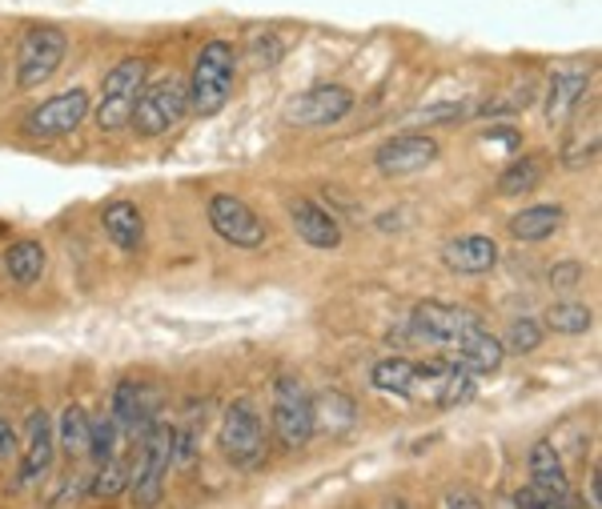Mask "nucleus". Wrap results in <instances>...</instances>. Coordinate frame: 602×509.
Here are the masks:
<instances>
[{
	"instance_id": "obj_30",
	"label": "nucleus",
	"mask_w": 602,
	"mask_h": 509,
	"mask_svg": "<svg viewBox=\"0 0 602 509\" xmlns=\"http://www.w3.org/2000/svg\"><path fill=\"white\" fill-rule=\"evenodd\" d=\"M594 157H599V128H591V133L575 128L567 149H562V165H567V169H579V165H591Z\"/></svg>"
},
{
	"instance_id": "obj_26",
	"label": "nucleus",
	"mask_w": 602,
	"mask_h": 509,
	"mask_svg": "<svg viewBox=\"0 0 602 509\" xmlns=\"http://www.w3.org/2000/svg\"><path fill=\"white\" fill-rule=\"evenodd\" d=\"M546 325H550V329H555V333H587V329H591L594 325V313L587 309V305H579V302H558V305H550V309H546V317H543Z\"/></svg>"
},
{
	"instance_id": "obj_16",
	"label": "nucleus",
	"mask_w": 602,
	"mask_h": 509,
	"mask_svg": "<svg viewBox=\"0 0 602 509\" xmlns=\"http://www.w3.org/2000/svg\"><path fill=\"white\" fill-rule=\"evenodd\" d=\"M454 365H462V370H470L478 377V373H494L502 365V358H506V349H502V341L494 333H487L482 325L478 329H470V333L454 346Z\"/></svg>"
},
{
	"instance_id": "obj_10",
	"label": "nucleus",
	"mask_w": 602,
	"mask_h": 509,
	"mask_svg": "<svg viewBox=\"0 0 602 509\" xmlns=\"http://www.w3.org/2000/svg\"><path fill=\"white\" fill-rule=\"evenodd\" d=\"M85 116H89V93L85 89H65V93L48 97L41 109L29 113L24 121V133L29 137H65L73 128L85 125Z\"/></svg>"
},
{
	"instance_id": "obj_7",
	"label": "nucleus",
	"mask_w": 602,
	"mask_h": 509,
	"mask_svg": "<svg viewBox=\"0 0 602 509\" xmlns=\"http://www.w3.org/2000/svg\"><path fill=\"white\" fill-rule=\"evenodd\" d=\"M221 450L233 465H257L266 457V429L254 401H233L221 417Z\"/></svg>"
},
{
	"instance_id": "obj_11",
	"label": "nucleus",
	"mask_w": 602,
	"mask_h": 509,
	"mask_svg": "<svg viewBox=\"0 0 602 509\" xmlns=\"http://www.w3.org/2000/svg\"><path fill=\"white\" fill-rule=\"evenodd\" d=\"M354 109V93L342 89V84H317L310 93H301L286 109V121H293L298 128H325L337 125L342 116Z\"/></svg>"
},
{
	"instance_id": "obj_28",
	"label": "nucleus",
	"mask_w": 602,
	"mask_h": 509,
	"mask_svg": "<svg viewBox=\"0 0 602 509\" xmlns=\"http://www.w3.org/2000/svg\"><path fill=\"white\" fill-rule=\"evenodd\" d=\"M475 397V373L462 370V365H450L446 377L438 382V406L442 409H454V406H466Z\"/></svg>"
},
{
	"instance_id": "obj_36",
	"label": "nucleus",
	"mask_w": 602,
	"mask_h": 509,
	"mask_svg": "<svg viewBox=\"0 0 602 509\" xmlns=\"http://www.w3.org/2000/svg\"><path fill=\"white\" fill-rule=\"evenodd\" d=\"M12 450H16V433H12V426L0 417V457H9Z\"/></svg>"
},
{
	"instance_id": "obj_27",
	"label": "nucleus",
	"mask_w": 602,
	"mask_h": 509,
	"mask_svg": "<svg viewBox=\"0 0 602 509\" xmlns=\"http://www.w3.org/2000/svg\"><path fill=\"white\" fill-rule=\"evenodd\" d=\"M543 181V165L534 161V157H522L499 177V197H519V193H531L534 185Z\"/></svg>"
},
{
	"instance_id": "obj_34",
	"label": "nucleus",
	"mask_w": 602,
	"mask_h": 509,
	"mask_svg": "<svg viewBox=\"0 0 602 509\" xmlns=\"http://www.w3.org/2000/svg\"><path fill=\"white\" fill-rule=\"evenodd\" d=\"M582 273H587V269L579 265V261H562V265H555L550 269V285H555V290H579V281H582Z\"/></svg>"
},
{
	"instance_id": "obj_9",
	"label": "nucleus",
	"mask_w": 602,
	"mask_h": 509,
	"mask_svg": "<svg viewBox=\"0 0 602 509\" xmlns=\"http://www.w3.org/2000/svg\"><path fill=\"white\" fill-rule=\"evenodd\" d=\"M410 329H414L422 341L430 346H458L470 329H478V317L470 309H458V305H442V302H422L410 313Z\"/></svg>"
},
{
	"instance_id": "obj_6",
	"label": "nucleus",
	"mask_w": 602,
	"mask_h": 509,
	"mask_svg": "<svg viewBox=\"0 0 602 509\" xmlns=\"http://www.w3.org/2000/svg\"><path fill=\"white\" fill-rule=\"evenodd\" d=\"M274 429L286 450H305L313 438V397L298 377H278L274 385Z\"/></svg>"
},
{
	"instance_id": "obj_20",
	"label": "nucleus",
	"mask_w": 602,
	"mask_h": 509,
	"mask_svg": "<svg viewBox=\"0 0 602 509\" xmlns=\"http://www.w3.org/2000/svg\"><path fill=\"white\" fill-rule=\"evenodd\" d=\"M582 97H587V72H555V81L546 89V121L562 125L579 109Z\"/></svg>"
},
{
	"instance_id": "obj_23",
	"label": "nucleus",
	"mask_w": 602,
	"mask_h": 509,
	"mask_svg": "<svg viewBox=\"0 0 602 509\" xmlns=\"http://www.w3.org/2000/svg\"><path fill=\"white\" fill-rule=\"evenodd\" d=\"M370 382L382 389V394H414L417 385V365L410 358H386L374 365Z\"/></svg>"
},
{
	"instance_id": "obj_12",
	"label": "nucleus",
	"mask_w": 602,
	"mask_h": 509,
	"mask_svg": "<svg viewBox=\"0 0 602 509\" xmlns=\"http://www.w3.org/2000/svg\"><path fill=\"white\" fill-rule=\"evenodd\" d=\"M374 161L386 177H410L422 173L438 161V140L426 137V133H402V137H390L382 149L374 152Z\"/></svg>"
},
{
	"instance_id": "obj_4",
	"label": "nucleus",
	"mask_w": 602,
	"mask_h": 509,
	"mask_svg": "<svg viewBox=\"0 0 602 509\" xmlns=\"http://www.w3.org/2000/svg\"><path fill=\"white\" fill-rule=\"evenodd\" d=\"M69 53V36L53 29V24H36L29 29L16 48V84L21 89H41L45 81H53V72L65 65Z\"/></svg>"
},
{
	"instance_id": "obj_35",
	"label": "nucleus",
	"mask_w": 602,
	"mask_h": 509,
	"mask_svg": "<svg viewBox=\"0 0 602 509\" xmlns=\"http://www.w3.org/2000/svg\"><path fill=\"white\" fill-rule=\"evenodd\" d=\"M446 509H482V501H478L470 489H450V494H446Z\"/></svg>"
},
{
	"instance_id": "obj_21",
	"label": "nucleus",
	"mask_w": 602,
	"mask_h": 509,
	"mask_svg": "<svg viewBox=\"0 0 602 509\" xmlns=\"http://www.w3.org/2000/svg\"><path fill=\"white\" fill-rule=\"evenodd\" d=\"M562 217H567L562 205H531L510 217V233H514L519 241H546V237L562 225Z\"/></svg>"
},
{
	"instance_id": "obj_24",
	"label": "nucleus",
	"mask_w": 602,
	"mask_h": 509,
	"mask_svg": "<svg viewBox=\"0 0 602 509\" xmlns=\"http://www.w3.org/2000/svg\"><path fill=\"white\" fill-rule=\"evenodd\" d=\"M354 401H349L346 394H337V389H330V394L313 397V429L322 426L330 429V433H342V429L354 426Z\"/></svg>"
},
{
	"instance_id": "obj_15",
	"label": "nucleus",
	"mask_w": 602,
	"mask_h": 509,
	"mask_svg": "<svg viewBox=\"0 0 602 509\" xmlns=\"http://www.w3.org/2000/svg\"><path fill=\"white\" fill-rule=\"evenodd\" d=\"M153 394L145 385L137 382H121L113 394V421L116 429H129V433H141L145 438V429L157 426V417H153Z\"/></svg>"
},
{
	"instance_id": "obj_22",
	"label": "nucleus",
	"mask_w": 602,
	"mask_h": 509,
	"mask_svg": "<svg viewBox=\"0 0 602 509\" xmlns=\"http://www.w3.org/2000/svg\"><path fill=\"white\" fill-rule=\"evenodd\" d=\"M4 269H9V278L16 281V285H36L41 273H45V245L41 241L9 245V253H4Z\"/></svg>"
},
{
	"instance_id": "obj_29",
	"label": "nucleus",
	"mask_w": 602,
	"mask_h": 509,
	"mask_svg": "<svg viewBox=\"0 0 602 509\" xmlns=\"http://www.w3.org/2000/svg\"><path fill=\"white\" fill-rule=\"evenodd\" d=\"M543 346V325L534 321V317H519V321H510V333H506V353H519V358H526V353H534V349Z\"/></svg>"
},
{
	"instance_id": "obj_2",
	"label": "nucleus",
	"mask_w": 602,
	"mask_h": 509,
	"mask_svg": "<svg viewBox=\"0 0 602 509\" xmlns=\"http://www.w3.org/2000/svg\"><path fill=\"white\" fill-rule=\"evenodd\" d=\"M189 113V89L186 81H177V77H161V81H153L141 89L137 104H133V116H129V125L137 128L141 137H161L169 128Z\"/></svg>"
},
{
	"instance_id": "obj_37",
	"label": "nucleus",
	"mask_w": 602,
	"mask_h": 509,
	"mask_svg": "<svg viewBox=\"0 0 602 509\" xmlns=\"http://www.w3.org/2000/svg\"><path fill=\"white\" fill-rule=\"evenodd\" d=\"M538 509H570V498H546Z\"/></svg>"
},
{
	"instance_id": "obj_31",
	"label": "nucleus",
	"mask_w": 602,
	"mask_h": 509,
	"mask_svg": "<svg viewBox=\"0 0 602 509\" xmlns=\"http://www.w3.org/2000/svg\"><path fill=\"white\" fill-rule=\"evenodd\" d=\"M245 57L254 69H274L281 60V41L278 33H249V45H245Z\"/></svg>"
},
{
	"instance_id": "obj_3",
	"label": "nucleus",
	"mask_w": 602,
	"mask_h": 509,
	"mask_svg": "<svg viewBox=\"0 0 602 509\" xmlns=\"http://www.w3.org/2000/svg\"><path fill=\"white\" fill-rule=\"evenodd\" d=\"M149 81V60L141 57H129L121 65L104 72L101 81V104H97V125L104 133H113V128L129 125V116H133V104H137L141 89Z\"/></svg>"
},
{
	"instance_id": "obj_13",
	"label": "nucleus",
	"mask_w": 602,
	"mask_h": 509,
	"mask_svg": "<svg viewBox=\"0 0 602 509\" xmlns=\"http://www.w3.org/2000/svg\"><path fill=\"white\" fill-rule=\"evenodd\" d=\"M286 208H290L293 229H298V237L305 245H313V249H337V245H342V225H337L334 213H325L317 201L290 197Z\"/></svg>"
},
{
	"instance_id": "obj_25",
	"label": "nucleus",
	"mask_w": 602,
	"mask_h": 509,
	"mask_svg": "<svg viewBox=\"0 0 602 509\" xmlns=\"http://www.w3.org/2000/svg\"><path fill=\"white\" fill-rule=\"evenodd\" d=\"M89 417H85L81 406H65L57 417V438H60V450L69 457H85L89 453Z\"/></svg>"
},
{
	"instance_id": "obj_33",
	"label": "nucleus",
	"mask_w": 602,
	"mask_h": 509,
	"mask_svg": "<svg viewBox=\"0 0 602 509\" xmlns=\"http://www.w3.org/2000/svg\"><path fill=\"white\" fill-rule=\"evenodd\" d=\"M125 482H129L125 465L109 457V462H101V474H97L93 494H97V498H113V494H121V489H125Z\"/></svg>"
},
{
	"instance_id": "obj_1",
	"label": "nucleus",
	"mask_w": 602,
	"mask_h": 509,
	"mask_svg": "<svg viewBox=\"0 0 602 509\" xmlns=\"http://www.w3.org/2000/svg\"><path fill=\"white\" fill-rule=\"evenodd\" d=\"M233 77H237V53L230 41H209L193 60V77H189V113L213 116L225 109L233 93Z\"/></svg>"
},
{
	"instance_id": "obj_14",
	"label": "nucleus",
	"mask_w": 602,
	"mask_h": 509,
	"mask_svg": "<svg viewBox=\"0 0 602 509\" xmlns=\"http://www.w3.org/2000/svg\"><path fill=\"white\" fill-rule=\"evenodd\" d=\"M442 257H446V265L454 273L482 278V273H490V269L499 265V245L490 241V237H482V233H470V237H458V241L446 245Z\"/></svg>"
},
{
	"instance_id": "obj_8",
	"label": "nucleus",
	"mask_w": 602,
	"mask_h": 509,
	"mask_svg": "<svg viewBox=\"0 0 602 509\" xmlns=\"http://www.w3.org/2000/svg\"><path fill=\"white\" fill-rule=\"evenodd\" d=\"M209 225L218 237H225L237 249H261L266 245V220L233 193H213L209 197Z\"/></svg>"
},
{
	"instance_id": "obj_18",
	"label": "nucleus",
	"mask_w": 602,
	"mask_h": 509,
	"mask_svg": "<svg viewBox=\"0 0 602 509\" xmlns=\"http://www.w3.org/2000/svg\"><path fill=\"white\" fill-rule=\"evenodd\" d=\"M531 486L543 498H567V470L550 441H538L531 450Z\"/></svg>"
},
{
	"instance_id": "obj_32",
	"label": "nucleus",
	"mask_w": 602,
	"mask_h": 509,
	"mask_svg": "<svg viewBox=\"0 0 602 509\" xmlns=\"http://www.w3.org/2000/svg\"><path fill=\"white\" fill-rule=\"evenodd\" d=\"M113 445H116V421L113 417L93 421V426H89V457L109 462V457H113Z\"/></svg>"
},
{
	"instance_id": "obj_5",
	"label": "nucleus",
	"mask_w": 602,
	"mask_h": 509,
	"mask_svg": "<svg viewBox=\"0 0 602 509\" xmlns=\"http://www.w3.org/2000/svg\"><path fill=\"white\" fill-rule=\"evenodd\" d=\"M174 426H149L145 429V457H141V470L133 477V506L153 509L161 506L165 498V474L174 465Z\"/></svg>"
},
{
	"instance_id": "obj_17",
	"label": "nucleus",
	"mask_w": 602,
	"mask_h": 509,
	"mask_svg": "<svg viewBox=\"0 0 602 509\" xmlns=\"http://www.w3.org/2000/svg\"><path fill=\"white\" fill-rule=\"evenodd\" d=\"M53 450H57V441H53V421H48L45 409H36V414H29V450H24L21 482L45 477L48 465H53Z\"/></svg>"
},
{
	"instance_id": "obj_19",
	"label": "nucleus",
	"mask_w": 602,
	"mask_h": 509,
	"mask_svg": "<svg viewBox=\"0 0 602 509\" xmlns=\"http://www.w3.org/2000/svg\"><path fill=\"white\" fill-rule=\"evenodd\" d=\"M104 237L116 245V249H125L133 253L141 241H145V220H141V208L129 205V201H113V205L104 208Z\"/></svg>"
}]
</instances>
